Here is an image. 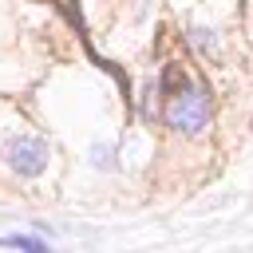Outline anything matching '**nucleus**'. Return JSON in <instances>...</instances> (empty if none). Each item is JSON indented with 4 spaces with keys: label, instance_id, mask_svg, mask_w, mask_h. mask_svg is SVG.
<instances>
[{
    "label": "nucleus",
    "instance_id": "nucleus-3",
    "mask_svg": "<svg viewBox=\"0 0 253 253\" xmlns=\"http://www.w3.org/2000/svg\"><path fill=\"white\" fill-rule=\"evenodd\" d=\"M0 245H8V249H24V253H51L47 241L28 237V233H8V237H0Z\"/></svg>",
    "mask_w": 253,
    "mask_h": 253
},
{
    "label": "nucleus",
    "instance_id": "nucleus-2",
    "mask_svg": "<svg viewBox=\"0 0 253 253\" xmlns=\"http://www.w3.org/2000/svg\"><path fill=\"white\" fill-rule=\"evenodd\" d=\"M4 162H8L20 178H36V174L47 166V146H43V138H36V134H20V138H12V142L4 146Z\"/></svg>",
    "mask_w": 253,
    "mask_h": 253
},
{
    "label": "nucleus",
    "instance_id": "nucleus-1",
    "mask_svg": "<svg viewBox=\"0 0 253 253\" xmlns=\"http://www.w3.org/2000/svg\"><path fill=\"white\" fill-rule=\"evenodd\" d=\"M166 123L182 134H198L210 123V95L202 87H182L170 103H166Z\"/></svg>",
    "mask_w": 253,
    "mask_h": 253
}]
</instances>
